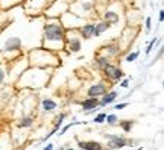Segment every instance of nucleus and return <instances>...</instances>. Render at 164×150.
<instances>
[{"instance_id": "nucleus-19", "label": "nucleus", "mask_w": 164, "mask_h": 150, "mask_svg": "<svg viewBox=\"0 0 164 150\" xmlns=\"http://www.w3.org/2000/svg\"><path fill=\"white\" fill-rule=\"evenodd\" d=\"M41 106H43V109H44L46 112H50V111H53L55 108H58L56 102L52 100V99H44L43 103H41Z\"/></svg>"}, {"instance_id": "nucleus-27", "label": "nucleus", "mask_w": 164, "mask_h": 150, "mask_svg": "<svg viewBox=\"0 0 164 150\" xmlns=\"http://www.w3.org/2000/svg\"><path fill=\"white\" fill-rule=\"evenodd\" d=\"M105 117H107V114H103V112H102V114H99L96 118H94V123H103L105 121Z\"/></svg>"}, {"instance_id": "nucleus-18", "label": "nucleus", "mask_w": 164, "mask_h": 150, "mask_svg": "<svg viewBox=\"0 0 164 150\" xmlns=\"http://www.w3.org/2000/svg\"><path fill=\"white\" fill-rule=\"evenodd\" d=\"M117 93L115 91H109V93H105L103 94V97H102V100L99 102V106H107V105H109V103H113V102L117 99Z\"/></svg>"}, {"instance_id": "nucleus-21", "label": "nucleus", "mask_w": 164, "mask_h": 150, "mask_svg": "<svg viewBox=\"0 0 164 150\" xmlns=\"http://www.w3.org/2000/svg\"><path fill=\"white\" fill-rule=\"evenodd\" d=\"M22 0H0V8L6 9V8H12L15 5H18Z\"/></svg>"}, {"instance_id": "nucleus-31", "label": "nucleus", "mask_w": 164, "mask_h": 150, "mask_svg": "<svg viewBox=\"0 0 164 150\" xmlns=\"http://www.w3.org/2000/svg\"><path fill=\"white\" fill-rule=\"evenodd\" d=\"M146 30H151V17H146Z\"/></svg>"}, {"instance_id": "nucleus-13", "label": "nucleus", "mask_w": 164, "mask_h": 150, "mask_svg": "<svg viewBox=\"0 0 164 150\" xmlns=\"http://www.w3.org/2000/svg\"><path fill=\"white\" fill-rule=\"evenodd\" d=\"M100 52H103L108 58H114L121 52V47H120V44H107L100 49Z\"/></svg>"}, {"instance_id": "nucleus-24", "label": "nucleus", "mask_w": 164, "mask_h": 150, "mask_svg": "<svg viewBox=\"0 0 164 150\" xmlns=\"http://www.w3.org/2000/svg\"><path fill=\"white\" fill-rule=\"evenodd\" d=\"M32 123H34L32 117H26V118H22V121H18V126L20 127H29V126H32Z\"/></svg>"}, {"instance_id": "nucleus-33", "label": "nucleus", "mask_w": 164, "mask_h": 150, "mask_svg": "<svg viewBox=\"0 0 164 150\" xmlns=\"http://www.w3.org/2000/svg\"><path fill=\"white\" fill-rule=\"evenodd\" d=\"M44 150H53V146H52V144H47V146L44 147Z\"/></svg>"}, {"instance_id": "nucleus-17", "label": "nucleus", "mask_w": 164, "mask_h": 150, "mask_svg": "<svg viewBox=\"0 0 164 150\" xmlns=\"http://www.w3.org/2000/svg\"><path fill=\"white\" fill-rule=\"evenodd\" d=\"M109 23H107V21H99V23H94V32H93V36H100L103 34V32H107L109 29Z\"/></svg>"}, {"instance_id": "nucleus-11", "label": "nucleus", "mask_w": 164, "mask_h": 150, "mask_svg": "<svg viewBox=\"0 0 164 150\" xmlns=\"http://www.w3.org/2000/svg\"><path fill=\"white\" fill-rule=\"evenodd\" d=\"M93 32H94V23H85L78 28V34L82 40L93 38Z\"/></svg>"}, {"instance_id": "nucleus-9", "label": "nucleus", "mask_w": 164, "mask_h": 150, "mask_svg": "<svg viewBox=\"0 0 164 150\" xmlns=\"http://www.w3.org/2000/svg\"><path fill=\"white\" fill-rule=\"evenodd\" d=\"M103 74L107 76L109 80H113V82H119V80L125 76V73L121 71V68H119L117 65H114V64H108L107 67L102 68Z\"/></svg>"}, {"instance_id": "nucleus-20", "label": "nucleus", "mask_w": 164, "mask_h": 150, "mask_svg": "<svg viewBox=\"0 0 164 150\" xmlns=\"http://www.w3.org/2000/svg\"><path fill=\"white\" fill-rule=\"evenodd\" d=\"M94 64H96V65L100 68V70H102L103 67H107L108 64H111V61H109L108 56H97L96 59H94Z\"/></svg>"}, {"instance_id": "nucleus-23", "label": "nucleus", "mask_w": 164, "mask_h": 150, "mask_svg": "<svg viewBox=\"0 0 164 150\" xmlns=\"http://www.w3.org/2000/svg\"><path fill=\"white\" fill-rule=\"evenodd\" d=\"M138 56H140V52H138V50L131 52V53H128V55H126L125 61H126V62H134V61H137V58H138Z\"/></svg>"}, {"instance_id": "nucleus-2", "label": "nucleus", "mask_w": 164, "mask_h": 150, "mask_svg": "<svg viewBox=\"0 0 164 150\" xmlns=\"http://www.w3.org/2000/svg\"><path fill=\"white\" fill-rule=\"evenodd\" d=\"M50 71H52V68L32 67L29 70H24L20 74L18 83H20V87H26V88H41L49 82Z\"/></svg>"}, {"instance_id": "nucleus-7", "label": "nucleus", "mask_w": 164, "mask_h": 150, "mask_svg": "<svg viewBox=\"0 0 164 150\" xmlns=\"http://www.w3.org/2000/svg\"><path fill=\"white\" fill-rule=\"evenodd\" d=\"M68 6L70 5L67 0H53L49 5V8L44 11V14L47 15V18H59L65 11H68Z\"/></svg>"}, {"instance_id": "nucleus-8", "label": "nucleus", "mask_w": 164, "mask_h": 150, "mask_svg": "<svg viewBox=\"0 0 164 150\" xmlns=\"http://www.w3.org/2000/svg\"><path fill=\"white\" fill-rule=\"evenodd\" d=\"M94 9V2L93 0H78L75 5H72V12L79 15V17H87L88 14H91Z\"/></svg>"}, {"instance_id": "nucleus-35", "label": "nucleus", "mask_w": 164, "mask_h": 150, "mask_svg": "<svg viewBox=\"0 0 164 150\" xmlns=\"http://www.w3.org/2000/svg\"><path fill=\"white\" fill-rule=\"evenodd\" d=\"M81 150H82V149H81Z\"/></svg>"}, {"instance_id": "nucleus-3", "label": "nucleus", "mask_w": 164, "mask_h": 150, "mask_svg": "<svg viewBox=\"0 0 164 150\" xmlns=\"http://www.w3.org/2000/svg\"><path fill=\"white\" fill-rule=\"evenodd\" d=\"M28 62L30 67H40V68H55L61 64L56 53L47 50L44 47H36V49L30 50Z\"/></svg>"}, {"instance_id": "nucleus-28", "label": "nucleus", "mask_w": 164, "mask_h": 150, "mask_svg": "<svg viewBox=\"0 0 164 150\" xmlns=\"http://www.w3.org/2000/svg\"><path fill=\"white\" fill-rule=\"evenodd\" d=\"M5 77H6V70H5V68L0 65V83H3Z\"/></svg>"}, {"instance_id": "nucleus-12", "label": "nucleus", "mask_w": 164, "mask_h": 150, "mask_svg": "<svg viewBox=\"0 0 164 150\" xmlns=\"http://www.w3.org/2000/svg\"><path fill=\"white\" fill-rule=\"evenodd\" d=\"M107 138H109L108 141V149L114 150V149H121L126 146V141L125 138H120V137H113V135H107Z\"/></svg>"}, {"instance_id": "nucleus-30", "label": "nucleus", "mask_w": 164, "mask_h": 150, "mask_svg": "<svg viewBox=\"0 0 164 150\" xmlns=\"http://www.w3.org/2000/svg\"><path fill=\"white\" fill-rule=\"evenodd\" d=\"M120 85H121V88H128V87H129V80H128V79H123Z\"/></svg>"}, {"instance_id": "nucleus-14", "label": "nucleus", "mask_w": 164, "mask_h": 150, "mask_svg": "<svg viewBox=\"0 0 164 150\" xmlns=\"http://www.w3.org/2000/svg\"><path fill=\"white\" fill-rule=\"evenodd\" d=\"M78 146L82 150H103L102 144L97 141H79Z\"/></svg>"}, {"instance_id": "nucleus-34", "label": "nucleus", "mask_w": 164, "mask_h": 150, "mask_svg": "<svg viewBox=\"0 0 164 150\" xmlns=\"http://www.w3.org/2000/svg\"><path fill=\"white\" fill-rule=\"evenodd\" d=\"M58 150H64V149H58Z\"/></svg>"}, {"instance_id": "nucleus-29", "label": "nucleus", "mask_w": 164, "mask_h": 150, "mask_svg": "<svg viewBox=\"0 0 164 150\" xmlns=\"http://www.w3.org/2000/svg\"><path fill=\"white\" fill-rule=\"evenodd\" d=\"M126 106H128V103H119V105H115V106H114V109H117V111H121V109H125Z\"/></svg>"}, {"instance_id": "nucleus-5", "label": "nucleus", "mask_w": 164, "mask_h": 150, "mask_svg": "<svg viewBox=\"0 0 164 150\" xmlns=\"http://www.w3.org/2000/svg\"><path fill=\"white\" fill-rule=\"evenodd\" d=\"M22 49H23V40L17 35H11L3 41L2 49H0V55L6 53V55L12 56L14 53H22Z\"/></svg>"}, {"instance_id": "nucleus-16", "label": "nucleus", "mask_w": 164, "mask_h": 150, "mask_svg": "<svg viewBox=\"0 0 164 150\" xmlns=\"http://www.w3.org/2000/svg\"><path fill=\"white\" fill-rule=\"evenodd\" d=\"M103 18H105V21H107V23L115 24V23H119V20H120V14L115 12V11L107 9V11L103 12Z\"/></svg>"}, {"instance_id": "nucleus-32", "label": "nucleus", "mask_w": 164, "mask_h": 150, "mask_svg": "<svg viewBox=\"0 0 164 150\" xmlns=\"http://www.w3.org/2000/svg\"><path fill=\"white\" fill-rule=\"evenodd\" d=\"M158 20H160V23H163V20H164V11H160V17H158Z\"/></svg>"}, {"instance_id": "nucleus-25", "label": "nucleus", "mask_w": 164, "mask_h": 150, "mask_svg": "<svg viewBox=\"0 0 164 150\" xmlns=\"http://www.w3.org/2000/svg\"><path fill=\"white\" fill-rule=\"evenodd\" d=\"M105 120L108 121V124H115V123H117V115H114V114H109V115H107L105 117Z\"/></svg>"}, {"instance_id": "nucleus-4", "label": "nucleus", "mask_w": 164, "mask_h": 150, "mask_svg": "<svg viewBox=\"0 0 164 150\" xmlns=\"http://www.w3.org/2000/svg\"><path fill=\"white\" fill-rule=\"evenodd\" d=\"M64 49L68 53H78L82 49V38L78 34V29H65V42Z\"/></svg>"}, {"instance_id": "nucleus-26", "label": "nucleus", "mask_w": 164, "mask_h": 150, "mask_svg": "<svg viewBox=\"0 0 164 150\" xmlns=\"http://www.w3.org/2000/svg\"><path fill=\"white\" fill-rule=\"evenodd\" d=\"M157 42H158V38H153V40H152V41L149 42V46H147V49H146V52H144L146 55H149V53H151V50L153 49V46H155Z\"/></svg>"}, {"instance_id": "nucleus-6", "label": "nucleus", "mask_w": 164, "mask_h": 150, "mask_svg": "<svg viewBox=\"0 0 164 150\" xmlns=\"http://www.w3.org/2000/svg\"><path fill=\"white\" fill-rule=\"evenodd\" d=\"M52 2L53 0H26L23 3V8L29 15H38L41 12H44Z\"/></svg>"}, {"instance_id": "nucleus-1", "label": "nucleus", "mask_w": 164, "mask_h": 150, "mask_svg": "<svg viewBox=\"0 0 164 150\" xmlns=\"http://www.w3.org/2000/svg\"><path fill=\"white\" fill-rule=\"evenodd\" d=\"M41 42L44 49L56 52V50H64V42H65V29L62 28L61 21L56 18H49L46 21L43 32H41Z\"/></svg>"}, {"instance_id": "nucleus-10", "label": "nucleus", "mask_w": 164, "mask_h": 150, "mask_svg": "<svg viewBox=\"0 0 164 150\" xmlns=\"http://www.w3.org/2000/svg\"><path fill=\"white\" fill-rule=\"evenodd\" d=\"M105 93H107V85H105V82H99L88 88L87 96L88 97H99V96H103Z\"/></svg>"}, {"instance_id": "nucleus-22", "label": "nucleus", "mask_w": 164, "mask_h": 150, "mask_svg": "<svg viewBox=\"0 0 164 150\" xmlns=\"http://www.w3.org/2000/svg\"><path fill=\"white\" fill-rule=\"evenodd\" d=\"M135 123L132 121V120H126V121H120V127L123 129V132H129L131 130V127L134 126Z\"/></svg>"}, {"instance_id": "nucleus-15", "label": "nucleus", "mask_w": 164, "mask_h": 150, "mask_svg": "<svg viewBox=\"0 0 164 150\" xmlns=\"http://www.w3.org/2000/svg\"><path fill=\"white\" fill-rule=\"evenodd\" d=\"M81 106H82V111H87V112L93 111L99 106V100H97V97H87L81 103Z\"/></svg>"}]
</instances>
